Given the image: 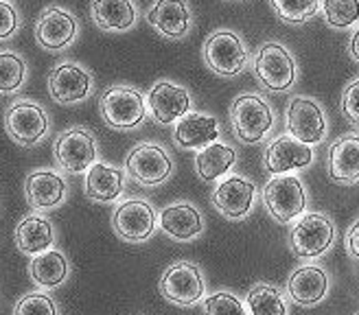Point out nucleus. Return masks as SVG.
Instances as JSON below:
<instances>
[{
    "mask_svg": "<svg viewBox=\"0 0 359 315\" xmlns=\"http://www.w3.org/2000/svg\"><path fill=\"white\" fill-rule=\"evenodd\" d=\"M99 112L107 127L136 130L147 116V99L132 85H112L99 99Z\"/></svg>",
    "mask_w": 359,
    "mask_h": 315,
    "instance_id": "1",
    "label": "nucleus"
},
{
    "mask_svg": "<svg viewBox=\"0 0 359 315\" xmlns=\"http://www.w3.org/2000/svg\"><path fill=\"white\" fill-rule=\"evenodd\" d=\"M5 130L20 147H35L48 136L50 120L40 103L18 99L5 112Z\"/></svg>",
    "mask_w": 359,
    "mask_h": 315,
    "instance_id": "2",
    "label": "nucleus"
},
{
    "mask_svg": "<svg viewBox=\"0 0 359 315\" xmlns=\"http://www.w3.org/2000/svg\"><path fill=\"white\" fill-rule=\"evenodd\" d=\"M230 118L235 136L248 145L263 140L274 125V112L259 94L237 97L230 105Z\"/></svg>",
    "mask_w": 359,
    "mask_h": 315,
    "instance_id": "3",
    "label": "nucleus"
},
{
    "mask_svg": "<svg viewBox=\"0 0 359 315\" xmlns=\"http://www.w3.org/2000/svg\"><path fill=\"white\" fill-rule=\"evenodd\" d=\"M53 158L64 173H86L99 158L95 134L83 127H70L62 132L53 145Z\"/></svg>",
    "mask_w": 359,
    "mask_h": 315,
    "instance_id": "4",
    "label": "nucleus"
},
{
    "mask_svg": "<svg viewBox=\"0 0 359 315\" xmlns=\"http://www.w3.org/2000/svg\"><path fill=\"white\" fill-rule=\"evenodd\" d=\"M263 204L278 223H290L307 208V192L296 175H278L265 184Z\"/></svg>",
    "mask_w": 359,
    "mask_h": 315,
    "instance_id": "5",
    "label": "nucleus"
},
{
    "mask_svg": "<svg viewBox=\"0 0 359 315\" xmlns=\"http://www.w3.org/2000/svg\"><path fill=\"white\" fill-rule=\"evenodd\" d=\"M125 173L140 186H158L171 178L173 160L165 147L156 143H142L125 158Z\"/></svg>",
    "mask_w": 359,
    "mask_h": 315,
    "instance_id": "6",
    "label": "nucleus"
},
{
    "mask_svg": "<svg viewBox=\"0 0 359 315\" xmlns=\"http://www.w3.org/2000/svg\"><path fill=\"white\" fill-rule=\"evenodd\" d=\"M206 66L222 77H237L248 64V50L235 31H215L204 42Z\"/></svg>",
    "mask_w": 359,
    "mask_h": 315,
    "instance_id": "7",
    "label": "nucleus"
},
{
    "mask_svg": "<svg viewBox=\"0 0 359 315\" xmlns=\"http://www.w3.org/2000/svg\"><path fill=\"white\" fill-rule=\"evenodd\" d=\"M255 75L272 92L290 90L296 81V62L294 55L283 44L269 42L259 48L255 57Z\"/></svg>",
    "mask_w": 359,
    "mask_h": 315,
    "instance_id": "8",
    "label": "nucleus"
},
{
    "mask_svg": "<svg viewBox=\"0 0 359 315\" xmlns=\"http://www.w3.org/2000/svg\"><path fill=\"white\" fill-rule=\"evenodd\" d=\"M333 239H335V225L322 213L302 215L292 227L290 234L292 252L298 258H318L331 248Z\"/></svg>",
    "mask_w": 359,
    "mask_h": 315,
    "instance_id": "9",
    "label": "nucleus"
},
{
    "mask_svg": "<svg viewBox=\"0 0 359 315\" xmlns=\"http://www.w3.org/2000/svg\"><path fill=\"white\" fill-rule=\"evenodd\" d=\"M160 293L177 307H193L204 298V278L193 262L180 260L160 278Z\"/></svg>",
    "mask_w": 359,
    "mask_h": 315,
    "instance_id": "10",
    "label": "nucleus"
},
{
    "mask_svg": "<svg viewBox=\"0 0 359 315\" xmlns=\"http://www.w3.org/2000/svg\"><path fill=\"white\" fill-rule=\"evenodd\" d=\"M48 94L60 105L81 103L93 92V75L77 62H62L48 75Z\"/></svg>",
    "mask_w": 359,
    "mask_h": 315,
    "instance_id": "11",
    "label": "nucleus"
},
{
    "mask_svg": "<svg viewBox=\"0 0 359 315\" xmlns=\"http://www.w3.org/2000/svg\"><path fill=\"white\" fill-rule=\"evenodd\" d=\"M156 210L145 200H128L116 206L112 215V227L116 237L128 243L147 241L156 230Z\"/></svg>",
    "mask_w": 359,
    "mask_h": 315,
    "instance_id": "12",
    "label": "nucleus"
},
{
    "mask_svg": "<svg viewBox=\"0 0 359 315\" xmlns=\"http://www.w3.org/2000/svg\"><path fill=\"white\" fill-rule=\"evenodd\" d=\"M77 18L64 7H48L35 22V42L44 50H64L77 38Z\"/></svg>",
    "mask_w": 359,
    "mask_h": 315,
    "instance_id": "13",
    "label": "nucleus"
},
{
    "mask_svg": "<svg viewBox=\"0 0 359 315\" xmlns=\"http://www.w3.org/2000/svg\"><path fill=\"white\" fill-rule=\"evenodd\" d=\"M287 130H290V136L307 145L320 143L327 134L325 110L309 97H294L287 108Z\"/></svg>",
    "mask_w": 359,
    "mask_h": 315,
    "instance_id": "14",
    "label": "nucleus"
},
{
    "mask_svg": "<svg viewBox=\"0 0 359 315\" xmlns=\"http://www.w3.org/2000/svg\"><path fill=\"white\" fill-rule=\"evenodd\" d=\"M147 110L158 125H171L191 112V94L173 81H158L147 94Z\"/></svg>",
    "mask_w": 359,
    "mask_h": 315,
    "instance_id": "15",
    "label": "nucleus"
},
{
    "mask_svg": "<svg viewBox=\"0 0 359 315\" xmlns=\"http://www.w3.org/2000/svg\"><path fill=\"white\" fill-rule=\"evenodd\" d=\"M311 160H313L311 147L294 136H278L265 147L263 153V164L272 175L304 169L311 164Z\"/></svg>",
    "mask_w": 359,
    "mask_h": 315,
    "instance_id": "16",
    "label": "nucleus"
},
{
    "mask_svg": "<svg viewBox=\"0 0 359 315\" xmlns=\"http://www.w3.org/2000/svg\"><path fill=\"white\" fill-rule=\"evenodd\" d=\"M66 180L53 169L31 171L25 182V195L33 210H53L66 200Z\"/></svg>",
    "mask_w": 359,
    "mask_h": 315,
    "instance_id": "17",
    "label": "nucleus"
},
{
    "mask_svg": "<svg viewBox=\"0 0 359 315\" xmlns=\"http://www.w3.org/2000/svg\"><path fill=\"white\" fill-rule=\"evenodd\" d=\"M255 184L241 178V175H232L224 180L212 192V206L219 210L226 219H243L255 204Z\"/></svg>",
    "mask_w": 359,
    "mask_h": 315,
    "instance_id": "18",
    "label": "nucleus"
},
{
    "mask_svg": "<svg viewBox=\"0 0 359 315\" xmlns=\"http://www.w3.org/2000/svg\"><path fill=\"white\" fill-rule=\"evenodd\" d=\"M147 22L169 40H182L191 31V11L187 0H156L147 11Z\"/></svg>",
    "mask_w": 359,
    "mask_h": 315,
    "instance_id": "19",
    "label": "nucleus"
},
{
    "mask_svg": "<svg viewBox=\"0 0 359 315\" xmlns=\"http://www.w3.org/2000/svg\"><path fill=\"white\" fill-rule=\"evenodd\" d=\"M327 173L333 182L339 184L359 182V136H342L329 147Z\"/></svg>",
    "mask_w": 359,
    "mask_h": 315,
    "instance_id": "20",
    "label": "nucleus"
},
{
    "mask_svg": "<svg viewBox=\"0 0 359 315\" xmlns=\"http://www.w3.org/2000/svg\"><path fill=\"white\" fill-rule=\"evenodd\" d=\"M160 227L163 232L175 241H191L204 230L202 213L189 202L171 204L165 210H160Z\"/></svg>",
    "mask_w": 359,
    "mask_h": 315,
    "instance_id": "21",
    "label": "nucleus"
},
{
    "mask_svg": "<svg viewBox=\"0 0 359 315\" xmlns=\"http://www.w3.org/2000/svg\"><path fill=\"white\" fill-rule=\"evenodd\" d=\"M83 188H86V195L93 202H99V204L116 202L123 195V188H125V173L123 169H116L112 164L97 160L86 171Z\"/></svg>",
    "mask_w": 359,
    "mask_h": 315,
    "instance_id": "22",
    "label": "nucleus"
},
{
    "mask_svg": "<svg viewBox=\"0 0 359 315\" xmlns=\"http://www.w3.org/2000/svg\"><path fill=\"white\" fill-rule=\"evenodd\" d=\"M173 138L175 145L182 149H204L219 138V125L208 114L189 112L177 120Z\"/></svg>",
    "mask_w": 359,
    "mask_h": 315,
    "instance_id": "23",
    "label": "nucleus"
},
{
    "mask_svg": "<svg viewBox=\"0 0 359 315\" xmlns=\"http://www.w3.org/2000/svg\"><path fill=\"white\" fill-rule=\"evenodd\" d=\"M287 289H290L292 300L300 307H313L318 304L322 298L329 291V276L325 270H320L316 265H304L298 267L292 276L290 283H287Z\"/></svg>",
    "mask_w": 359,
    "mask_h": 315,
    "instance_id": "24",
    "label": "nucleus"
},
{
    "mask_svg": "<svg viewBox=\"0 0 359 315\" xmlns=\"http://www.w3.org/2000/svg\"><path fill=\"white\" fill-rule=\"evenodd\" d=\"M90 13H93V22L107 33L130 31L138 18L134 0H93Z\"/></svg>",
    "mask_w": 359,
    "mask_h": 315,
    "instance_id": "25",
    "label": "nucleus"
},
{
    "mask_svg": "<svg viewBox=\"0 0 359 315\" xmlns=\"http://www.w3.org/2000/svg\"><path fill=\"white\" fill-rule=\"evenodd\" d=\"M15 245L29 256L42 254L55 245V227L42 215H27L15 227Z\"/></svg>",
    "mask_w": 359,
    "mask_h": 315,
    "instance_id": "26",
    "label": "nucleus"
},
{
    "mask_svg": "<svg viewBox=\"0 0 359 315\" xmlns=\"http://www.w3.org/2000/svg\"><path fill=\"white\" fill-rule=\"evenodd\" d=\"M70 274V262L64 252L50 248L42 254L31 256L29 262V276L38 287L42 289H55L60 287Z\"/></svg>",
    "mask_w": 359,
    "mask_h": 315,
    "instance_id": "27",
    "label": "nucleus"
},
{
    "mask_svg": "<svg viewBox=\"0 0 359 315\" xmlns=\"http://www.w3.org/2000/svg\"><path fill=\"white\" fill-rule=\"evenodd\" d=\"M235 160H237L235 149L226 147V145L215 140V143L200 149V153H197V158H195V169H197V175H200L204 182H215L232 169Z\"/></svg>",
    "mask_w": 359,
    "mask_h": 315,
    "instance_id": "28",
    "label": "nucleus"
},
{
    "mask_svg": "<svg viewBox=\"0 0 359 315\" xmlns=\"http://www.w3.org/2000/svg\"><path fill=\"white\" fill-rule=\"evenodd\" d=\"M27 81V62L15 50H0V94L18 92Z\"/></svg>",
    "mask_w": 359,
    "mask_h": 315,
    "instance_id": "29",
    "label": "nucleus"
},
{
    "mask_svg": "<svg viewBox=\"0 0 359 315\" xmlns=\"http://www.w3.org/2000/svg\"><path fill=\"white\" fill-rule=\"evenodd\" d=\"M245 304L250 309V315H287V307L276 287L272 285H255L250 289Z\"/></svg>",
    "mask_w": 359,
    "mask_h": 315,
    "instance_id": "30",
    "label": "nucleus"
},
{
    "mask_svg": "<svg viewBox=\"0 0 359 315\" xmlns=\"http://www.w3.org/2000/svg\"><path fill=\"white\" fill-rule=\"evenodd\" d=\"M269 3L280 20L290 24H302L311 20L320 7V0H269Z\"/></svg>",
    "mask_w": 359,
    "mask_h": 315,
    "instance_id": "31",
    "label": "nucleus"
},
{
    "mask_svg": "<svg viewBox=\"0 0 359 315\" xmlns=\"http://www.w3.org/2000/svg\"><path fill=\"white\" fill-rule=\"evenodd\" d=\"M322 9L327 22L335 29H348L359 20V0H325Z\"/></svg>",
    "mask_w": 359,
    "mask_h": 315,
    "instance_id": "32",
    "label": "nucleus"
},
{
    "mask_svg": "<svg viewBox=\"0 0 359 315\" xmlns=\"http://www.w3.org/2000/svg\"><path fill=\"white\" fill-rule=\"evenodd\" d=\"M13 315H57V304L48 293L31 291L15 302Z\"/></svg>",
    "mask_w": 359,
    "mask_h": 315,
    "instance_id": "33",
    "label": "nucleus"
},
{
    "mask_svg": "<svg viewBox=\"0 0 359 315\" xmlns=\"http://www.w3.org/2000/svg\"><path fill=\"white\" fill-rule=\"evenodd\" d=\"M204 311L206 315H248L245 304L237 295H232L228 291H217L208 295L204 300Z\"/></svg>",
    "mask_w": 359,
    "mask_h": 315,
    "instance_id": "34",
    "label": "nucleus"
},
{
    "mask_svg": "<svg viewBox=\"0 0 359 315\" xmlns=\"http://www.w3.org/2000/svg\"><path fill=\"white\" fill-rule=\"evenodd\" d=\"M18 29H20V13L9 0H0V42L13 38Z\"/></svg>",
    "mask_w": 359,
    "mask_h": 315,
    "instance_id": "35",
    "label": "nucleus"
},
{
    "mask_svg": "<svg viewBox=\"0 0 359 315\" xmlns=\"http://www.w3.org/2000/svg\"><path fill=\"white\" fill-rule=\"evenodd\" d=\"M342 114L351 122L359 125V79L346 85V90L342 94Z\"/></svg>",
    "mask_w": 359,
    "mask_h": 315,
    "instance_id": "36",
    "label": "nucleus"
},
{
    "mask_svg": "<svg viewBox=\"0 0 359 315\" xmlns=\"http://www.w3.org/2000/svg\"><path fill=\"white\" fill-rule=\"evenodd\" d=\"M346 248H348V254L359 260V221L351 225V230L346 234Z\"/></svg>",
    "mask_w": 359,
    "mask_h": 315,
    "instance_id": "37",
    "label": "nucleus"
},
{
    "mask_svg": "<svg viewBox=\"0 0 359 315\" xmlns=\"http://www.w3.org/2000/svg\"><path fill=\"white\" fill-rule=\"evenodd\" d=\"M348 52H351V57L359 64V29L353 33V38H351V44H348Z\"/></svg>",
    "mask_w": 359,
    "mask_h": 315,
    "instance_id": "38",
    "label": "nucleus"
},
{
    "mask_svg": "<svg viewBox=\"0 0 359 315\" xmlns=\"http://www.w3.org/2000/svg\"><path fill=\"white\" fill-rule=\"evenodd\" d=\"M357 315H359V313H357Z\"/></svg>",
    "mask_w": 359,
    "mask_h": 315,
    "instance_id": "39",
    "label": "nucleus"
}]
</instances>
